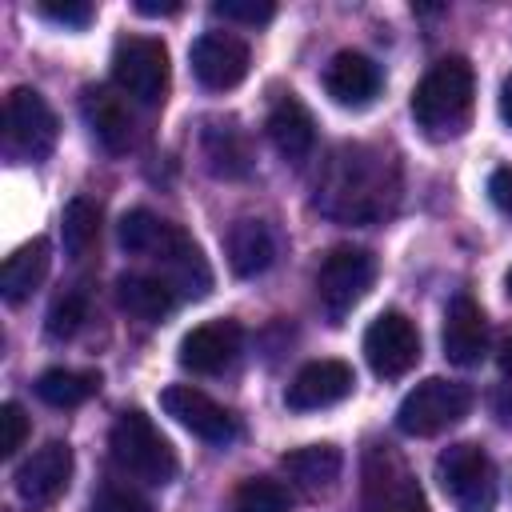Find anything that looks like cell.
Segmentation results:
<instances>
[{
	"label": "cell",
	"mask_w": 512,
	"mask_h": 512,
	"mask_svg": "<svg viewBox=\"0 0 512 512\" xmlns=\"http://www.w3.org/2000/svg\"><path fill=\"white\" fill-rule=\"evenodd\" d=\"M400 200V164L376 144H340L316 184V208L340 224H376Z\"/></svg>",
	"instance_id": "cell-1"
},
{
	"label": "cell",
	"mask_w": 512,
	"mask_h": 512,
	"mask_svg": "<svg viewBox=\"0 0 512 512\" xmlns=\"http://www.w3.org/2000/svg\"><path fill=\"white\" fill-rule=\"evenodd\" d=\"M116 236H120V244H124L128 252L148 256V260H160L164 272H168V284H172L176 292H184V296H204V292L212 288V272H208V260H204V252L196 248V240H192L184 228H176V224L152 216L148 208L124 212Z\"/></svg>",
	"instance_id": "cell-2"
},
{
	"label": "cell",
	"mask_w": 512,
	"mask_h": 512,
	"mask_svg": "<svg viewBox=\"0 0 512 512\" xmlns=\"http://www.w3.org/2000/svg\"><path fill=\"white\" fill-rule=\"evenodd\" d=\"M472 68L464 56H448L440 64H432L424 72V80L416 84L412 92V116L416 124L444 140V136H456L464 124H468V112H472Z\"/></svg>",
	"instance_id": "cell-3"
},
{
	"label": "cell",
	"mask_w": 512,
	"mask_h": 512,
	"mask_svg": "<svg viewBox=\"0 0 512 512\" xmlns=\"http://www.w3.org/2000/svg\"><path fill=\"white\" fill-rule=\"evenodd\" d=\"M108 448H112V460L128 472V476H136V480H144V484H168L172 476H176V468H180V460H176V452H172V444L160 436V428L144 416V412H120V420L112 424V432H108Z\"/></svg>",
	"instance_id": "cell-4"
},
{
	"label": "cell",
	"mask_w": 512,
	"mask_h": 512,
	"mask_svg": "<svg viewBox=\"0 0 512 512\" xmlns=\"http://www.w3.org/2000/svg\"><path fill=\"white\" fill-rule=\"evenodd\" d=\"M360 500H364V512H428L424 488L416 484L404 456L388 444H372L364 452Z\"/></svg>",
	"instance_id": "cell-5"
},
{
	"label": "cell",
	"mask_w": 512,
	"mask_h": 512,
	"mask_svg": "<svg viewBox=\"0 0 512 512\" xmlns=\"http://www.w3.org/2000/svg\"><path fill=\"white\" fill-rule=\"evenodd\" d=\"M436 480L456 504V512H492L500 484H496V464L484 448L476 444H452L436 456Z\"/></svg>",
	"instance_id": "cell-6"
},
{
	"label": "cell",
	"mask_w": 512,
	"mask_h": 512,
	"mask_svg": "<svg viewBox=\"0 0 512 512\" xmlns=\"http://www.w3.org/2000/svg\"><path fill=\"white\" fill-rule=\"evenodd\" d=\"M472 408V388L460 380H444V376H428L424 384H416L400 408H396V428L404 436H436L444 428H452L456 420H464Z\"/></svg>",
	"instance_id": "cell-7"
},
{
	"label": "cell",
	"mask_w": 512,
	"mask_h": 512,
	"mask_svg": "<svg viewBox=\"0 0 512 512\" xmlns=\"http://www.w3.org/2000/svg\"><path fill=\"white\" fill-rule=\"evenodd\" d=\"M168 48L156 36H124L112 52V80L136 104H160L168 92Z\"/></svg>",
	"instance_id": "cell-8"
},
{
	"label": "cell",
	"mask_w": 512,
	"mask_h": 512,
	"mask_svg": "<svg viewBox=\"0 0 512 512\" xmlns=\"http://www.w3.org/2000/svg\"><path fill=\"white\" fill-rule=\"evenodd\" d=\"M376 280V256L368 248H332L316 268V300L340 324V316L364 300Z\"/></svg>",
	"instance_id": "cell-9"
},
{
	"label": "cell",
	"mask_w": 512,
	"mask_h": 512,
	"mask_svg": "<svg viewBox=\"0 0 512 512\" xmlns=\"http://www.w3.org/2000/svg\"><path fill=\"white\" fill-rule=\"evenodd\" d=\"M56 112L36 88H12L4 100V136L8 152L24 160H44L56 148Z\"/></svg>",
	"instance_id": "cell-10"
},
{
	"label": "cell",
	"mask_w": 512,
	"mask_h": 512,
	"mask_svg": "<svg viewBox=\"0 0 512 512\" xmlns=\"http://www.w3.org/2000/svg\"><path fill=\"white\" fill-rule=\"evenodd\" d=\"M364 356H368L376 376H384V380L404 376L420 360V332H416V324L404 312H396V308L380 312L368 324V332H364Z\"/></svg>",
	"instance_id": "cell-11"
},
{
	"label": "cell",
	"mask_w": 512,
	"mask_h": 512,
	"mask_svg": "<svg viewBox=\"0 0 512 512\" xmlns=\"http://www.w3.org/2000/svg\"><path fill=\"white\" fill-rule=\"evenodd\" d=\"M160 404H164V412H168L176 424H184L192 436H200V440H208V444H228V440L236 436L232 412L220 408L208 392H200V388H192V384H168V388L160 392Z\"/></svg>",
	"instance_id": "cell-12"
},
{
	"label": "cell",
	"mask_w": 512,
	"mask_h": 512,
	"mask_svg": "<svg viewBox=\"0 0 512 512\" xmlns=\"http://www.w3.org/2000/svg\"><path fill=\"white\" fill-rule=\"evenodd\" d=\"M192 72L204 88L228 92L248 76V44L232 32H200L192 40Z\"/></svg>",
	"instance_id": "cell-13"
},
{
	"label": "cell",
	"mask_w": 512,
	"mask_h": 512,
	"mask_svg": "<svg viewBox=\"0 0 512 512\" xmlns=\"http://www.w3.org/2000/svg\"><path fill=\"white\" fill-rule=\"evenodd\" d=\"M352 388H356V372L344 360H312L292 376L284 404L292 412H320V408L340 404Z\"/></svg>",
	"instance_id": "cell-14"
},
{
	"label": "cell",
	"mask_w": 512,
	"mask_h": 512,
	"mask_svg": "<svg viewBox=\"0 0 512 512\" xmlns=\"http://www.w3.org/2000/svg\"><path fill=\"white\" fill-rule=\"evenodd\" d=\"M240 344H244V332L236 320H208L180 340V364L196 376H216L240 356Z\"/></svg>",
	"instance_id": "cell-15"
},
{
	"label": "cell",
	"mask_w": 512,
	"mask_h": 512,
	"mask_svg": "<svg viewBox=\"0 0 512 512\" xmlns=\"http://www.w3.org/2000/svg\"><path fill=\"white\" fill-rule=\"evenodd\" d=\"M72 480V448L64 440H48L16 468V492L28 504H52Z\"/></svg>",
	"instance_id": "cell-16"
},
{
	"label": "cell",
	"mask_w": 512,
	"mask_h": 512,
	"mask_svg": "<svg viewBox=\"0 0 512 512\" xmlns=\"http://www.w3.org/2000/svg\"><path fill=\"white\" fill-rule=\"evenodd\" d=\"M440 340H444V356H448L452 364H460V368H472V364L484 360V352H488V324H484L480 304H476L468 292H460V296L448 304Z\"/></svg>",
	"instance_id": "cell-17"
},
{
	"label": "cell",
	"mask_w": 512,
	"mask_h": 512,
	"mask_svg": "<svg viewBox=\"0 0 512 512\" xmlns=\"http://www.w3.org/2000/svg\"><path fill=\"white\" fill-rule=\"evenodd\" d=\"M324 88H328V96H332L336 104H344V108H364V104H372L376 92H380V68H376L372 56L344 48V52H336V56L328 60V68H324Z\"/></svg>",
	"instance_id": "cell-18"
},
{
	"label": "cell",
	"mask_w": 512,
	"mask_h": 512,
	"mask_svg": "<svg viewBox=\"0 0 512 512\" xmlns=\"http://www.w3.org/2000/svg\"><path fill=\"white\" fill-rule=\"evenodd\" d=\"M80 112H84V124L92 128V136L108 148V152H128L132 140H136V120L124 104V96H116L112 88H84L80 96Z\"/></svg>",
	"instance_id": "cell-19"
},
{
	"label": "cell",
	"mask_w": 512,
	"mask_h": 512,
	"mask_svg": "<svg viewBox=\"0 0 512 512\" xmlns=\"http://www.w3.org/2000/svg\"><path fill=\"white\" fill-rule=\"evenodd\" d=\"M264 128H268V140L276 144V152L284 160H292V164H300L312 152V144H316V120H312V112L292 92L272 104Z\"/></svg>",
	"instance_id": "cell-20"
},
{
	"label": "cell",
	"mask_w": 512,
	"mask_h": 512,
	"mask_svg": "<svg viewBox=\"0 0 512 512\" xmlns=\"http://www.w3.org/2000/svg\"><path fill=\"white\" fill-rule=\"evenodd\" d=\"M276 260V236L264 220H236L232 232H228V264L236 276H260L268 272Z\"/></svg>",
	"instance_id": "cell-21"
},
{
	"label": "cell",
	"mask_w": 512,
	"mask_h": 512,
	"mask_svg": "<svg viewBox=\"0 0 512 512\" xmlns=\"http://www.w3.org/2000/svg\"><path fill=\"white\" fill-rule=\"evenodd\" d=\"M48 252H52L48 240L36 236V240L20 244V248L4 260V268H0V296H4L8 304H20L24 296H32V292L40 288V280L48 276V260H52Z\"/></svg>",
	"instance_id": "cell-22"
},
{
	"label": "cell",
	"mask_w": 512,
	"mask_h": 512,
	"mask_svg": "<svg viewBox=\"0 0 512 512\" xmlns=\"http://www.w3.org/2000/svg\"><path fill=\"white\" fill-rule=\"evenodd\" d=\"M200 140H204V160H208V168H212L216 176H224V180L248 176L252 152H248L244 132H240L232 120H208Z\"/></svg>",
	"instance_id": "cell-23"
},
{
	"label": "cell",
	"mask_w": 512,
	"mask_h": 512,
	"mask_svg": "<svg viewBox=\"0 0 512 512\" xmlns=\"http://www.w3.org/2000/svg\"><path fill=\"white\" fill-rule=\"evenodd\" d=\"M116 300L124 312H132L140 320H164L176 308V288L168 284V276L128 272L116 280Z\"/></svg>",
	"instance_id": "cell-24"
},
{
	"label": "cell",
	"mask_w": 512,
	"mask_h": 512,
	"mask_svg": "<svg viewBox=\"0 0 512 512\" xmlns=\"http://www.w3.org/2000/svg\"><path fill=\"white\" fill-rule=\"evenodd\" d=\"M340 448L332 444H308V448H296L284 456V468L288 476L304 488V492H328L340 476Z\"/></svg>",
	"instance_id": "cell-25"
},
{
	"label": "cell",
	"mask_w": 512,
	"mask_h": 512,
	"mask_svg": "<svg viewBox=\"0 0 512 512\" xmlns=\"http://www.w3.org/2000/svg\"><path fill=\"white\" fill-rule=\"evenodd\" d=\"M60 236H64V252L72 260H84L92 252V244L100 240V208L84 196H72L60 216Z\"/></svg>",
	"instance_id": "cell-26"
},
{
	"label": "cell",
	"mask_w": 512,
	"mask_h": 512,
	"mask_svg": "<svg viewBox=\"0 0 512 512\" xmlns=\"http://www.w3.org/2000/svg\"><path fill=\"white\" fill-rule=\"evenodd\" d=\"M96 388H100V376H92V372H72V368H48V372H40V380H36V396H40L44 404H52V408H76V404H84Z\"/></svg>",
	"instance_id": "cell-27"
},
{
	"label": "cell",
	"mask_w": 512,
	"mask_h": 512,
	"mask_svg": "<svg viewBox=\"0 0 512 512\" xmlns=\"http://www.w3.org/2000/svg\"><path fill=\"white\" fill-rule=\"evenodd\" d=\"M228 512H292V492L272 476H248L236 484Z\"/></svg>",
	"instance_id": "cell-28"
},
{
	"label": "cell",
	"mask_w": 512,
	"mask_h": 512,
	"mask_svg": "<svg viewBox=\"0 0 512 512\" xmlns=\"http://www.w3.org/2000/svg\"><path fill=\"white\" fill-rule=\"evenodd\" d=\"M84 320H88L84 296H80V292H68V296H60V300L48 308V336H52V340H68V336L80 332Z\"/></svg>",
	"instance_id": "cell-29"
},
{
	"label": "cell",
	"mask_w": 512,
	"mask_h": 512,
	"mask_svg": "<svg viewBox=\"0 0 512 512\" xmlns=\"http://www.w3.org/2000/svg\"><path fill=\"white\" fill-rule=\"evenodd\" d=\"M36 12L52 24H64V28H88V20H92L88 0H40Z\"/></svg>",
	"instance_id": "cell-30"
},
{
	"label": "cell",
	"mask_w": 512,
	"mask_h": 512,
	"mask_svg": "<svg viewBox=\"0 0 512 512\" xmlns=\"http://www.w3.org/2000/svg\"><path fill=\"white\" fill-rule=\"evenodd\" d=\"M212 12L224 20H240V24H268L276 16V8L268 0H216Z\"/></svg>",
	"instance_id": "cell-31"
},
{
	"label": "cell",
	"mask_w": 512,
	"mask_h": 512,
	"mask_svg": "<svg viewBox=\"0 0 512 512\" xmlns=\"http://www.w3.org/2000/svg\"><path fill=\"white\" fill-rule=\"evenodd\" d=\"M28 436V416L16 400L0 404V456H12Z\"/></svg>",
	"instance_id": "cell-32"
},
{
	"label": "cell",
	"mask_w": 512,
	"mask_h": 512,
	"mask_svg": "<svg viewBox=\"0 0 512 512\" xmlns=\"http://www.w3.org/2000/svg\"><path fill=\"white\" fill-rule=\"evenodd\" d=\"M88 512H148V504H144L136 492L120 488V484H104V488L92 496Z\"/></svg>",
	"instance_id": "cell-33"
},
{
	"label": "cell",
	"mask_w": 512,
	"mask_h": 512,
	"mask_svg": "<svg viewBox=\"0 0 512 512\" xmlns=\"http://www.w3.org/2000/svg\"><path fill=\"white\" fill-rule=\"evenodd\" d=\"M488 196L504 216H512V168H496L488 176Z\"/></svg>",
	"instance_id": "cell-34"
},
{
	"label": "cell",
	"mask_w": 512,
	"mask_h": 512,
	"mask_svg": "<svg viewBox=\"0 0 512 512\" xmlns=\"http://www.w3.org/2000/svg\"><path fill=\"white\" fill-rule=\"evenodd\" d=\"M136 12L140 16H172V12H180V4L176 0H136Z\"/></svg>",
	"instance_id": "cell-35"
},
{
	"label": "cell",
	"mask_w": 512,
	"mask_h": 512,
	"mask_svg": "<svg viewBox=\"0 0 512 512\" xmlns=\"http://www.w3.org/2000/svg\"><path fill=\"white\" fill-rule=\"evenodd\" d=\"M500 116H504V124L512 128V72H508L504 84H500Z\"/></svg>",
	"instance_id": "cell-36"
},
{
	"label": "cell",
	"mask_w": 512,
	"mask_h": 512,
	"mask_svg": "<svg viewBox=\"0 0 512 512\" xmlns=\"http://www.w3.org/2000/svg\"><path fill=\"white\" fill-rule=\"evenodd\" d=\"M500 368H504V376H512V340H508L504 352H500Z\"/></svg>",
	"instance_id": "cell-37"
},
{
	"label": "cell",
	"mask_w": 512,
	"mask_h": 512,
	"mask_svg": "<svg viewBox=\"0 0 512 512\" xmlns=\"http://www.w3.org/2000/svg\"><path fill=\"white\" fill-rule=\"evenodd\" d=\"M504 284H508V296H512V268H508V276H504Z\"/></svg>",
	"instance_id": "cell-38"
}]
</instances>
